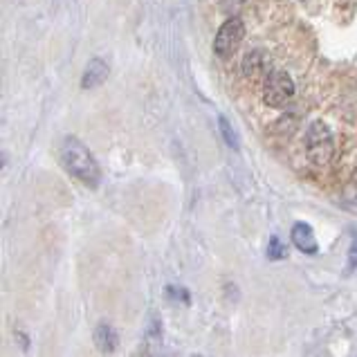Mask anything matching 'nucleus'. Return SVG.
I'll return each instance as SVG.
<instances>
[{"label":"nucleus","instance_id":"obj_9","mask_svg":"<svg viewBox=\"0 0 357 357\" xmlns=\"http://www.w3.org/2000/svg\"><path fill=\"white\" fill-rule=\"evenodd\" d=\"M288 257V245H285L279 236H272L268 243V259L272 261H281Z\"/></svg>","mask_w":357,"mask_h":357},{"label":"nucleus","instance_id":"obj_4","mask_svg":"<svg viewBox=\"0 0 357 357\" xmlns=\"http://www.w3.org/2000/svg\"><path fill=\"white\" fill-rule=\"evenodd\" d=\"M294 97V81L288 73L274 70V73L265 81L263 88V101L272 108H281Z\"/></svg>","mask_w":357,"mask_h":357},{"label":"nucleus","instance_id":"obj_6","mask_svg":"<svg viewBox=\"0 0 357 357\" xmlns=\"http://www.w3.org/2000/svg\"><path fill=\"white\" fill-rule=\"evenodd\" d=\"M292 243L297 245V250H301L303 254H317L319 252V243L314 238V231L310 225H305V222H294L292 225Z\"/></svg>","mask_w":357,"mask_h":357},{"label":"nucleus","instance_id":"obj_3","mask_svg":"<svg viewBox=\"0 0 357 357\" xmlns=\"http://www.w3.org/2000/svg\"><path fill=\"white\" fill-rule=\"evenodd\" d=\"M245 38V25L241 18H229L220 25L216 38H213V52L220 59H229L241 47Z\"/></svg>","mask_w":357,"mask_h":357},{"label":"nucleus","instance_id":"obj_10","mask_svg":"<svg viewBox=\"0 0 357 357\" xmlns=\"http://www.w3.org/2000/svg\"><path fill=\"white\" fill-rule=\"evenodd\" d=\"M357 268V236L353 238V245L349 250V270H355Z\"/></svg>","mask_w":357,"mask_h":357},{"label":"nucleus","instance_id":"obj_5","mask_svg":"<svg viewBox=\"0 0 357 357\" xmlns=\"http://www.w3.org/2000/svg\"><path fill=\"white\" fill-rule=\"evenodd\" d=\"M108 73H110V68H108V63L104 59H99V56L90 59L86 70H84V77H81V88H84V90L99 88L108 79Z\"/></svg>","mask_w":357,"mask_h":357},{"label":"nucleus","instance_id":"obj_7","mask_svg":"<svg viewBox=\"0 0 357 357\" xmlns=\"http://www.w3.org/2000/svg\"><path fill=\"white\" fill-rule=\"evenodd\" d=\"M95 344L101 353H113L119 344L117 331L110 324H99L95 328Z\"/></svg>","mask_w":357,"mask_h":357},{"label":"nucleus","instance_id":"obj_8","mask_svg":"<svg viewBox=\"0 0 357 357\" xmlns=\"http://www.w3.org/2000/svg\"><path fill=\"white\" fill-rule=\"evenodd\" d=\"M218 130H220V135L222 139H225V144L231 146L234 151H238L241 149V137H238V132L236 128L231 126V121L225 117V115H218Z\"/></svg>","mask_w":357,"mask_h":357},{"label":"nucleus","instance_id":"obj_2","mask_svg":"<svg viewBox=\"0 0 357 357\" xmlns=\"http://www.w3.org/2000/svg\"><path fill=\"white\" fill-rule=\"evenodd\" d=\"M305 155L314 167L328 165L333 158V135L324 121H312L305 132Z\"/></svg>","mask_w":357,"mask_h":357},{"label":"nucleus","instance_id":"obj_1","mask_svg":"<svg viewBox=\"0 0 357 357\" xmlns=\"http://www.w3.org/2000/svg\"><path fill=\"white\" fill-rule=\"evenodd\" d=\"M61 162L84 185L97 187L101 182V169L97 165V160L77 137H66L61 142Z\"/></svg>","mask_w":357,"mask_h":357}]
</instances>
